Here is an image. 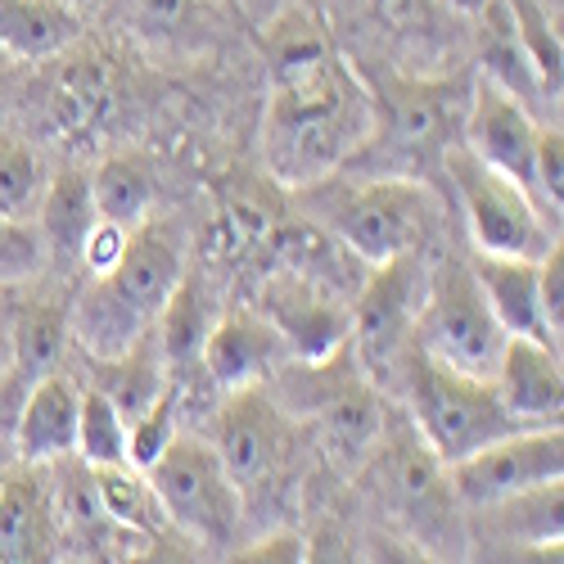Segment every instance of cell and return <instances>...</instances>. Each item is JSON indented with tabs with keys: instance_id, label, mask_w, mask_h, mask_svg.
I'll return each mask as SVG.
<instances>
[{
	"instance_id": "obj_8",
	"label": "cell",
	"mask_w": 564,
	"mask_h": 564,
	"mask_svg": "<svg viewBox=\"0 0 564 564\" xmlns=\"http://www.w3.org/2000/svg\"><path fill=\"white\" fill-rule=\"evenodd\" d=\"M434 221L430 195L411 181H366L325 204V230L366 267L415 253Z\"/></svg>"
},
{
	"instance_id": "obj_15",
	"label": "cell",
	"mask_w": 564,
	"mask_h": 564,
	"mask_svg": "<svg viewBox=\"0 0 564 564\" xmlns=\"http://www.w3.org/2000/svg\"><path fill=\"white\" fill-rule=\"evenodd\" d=\"M497 398L506 402V411L520 420L524 430H542V425H560L564 411V366H560V348L546 339H529V335H506L497 370H492Z\"/></svg>"
},
{
	"instance_id": "obj_23",
	"label": "cell",
	"mask_w": 564,
	"mask_h": 564,
	"mask_svg": "<svg viewBox=\"0 0 564 564\" xmlns=\"http://www.w3.org/2000/svg\"><path fill=\"white\" fill-rule=\"evenodd\" d=\"M90 361H96V389L122 411V420H135L172 384L159 335H145V339H135L131 348H122L113 357H90Z\"/></svg>"
},
{
	"instance_id": "obj_13",
	"label": "cell",
	"mask_w": 564,
	"mask_h": 564,
	"mask_svg": "<svg viewBox=\"0 0 564 564\" xmlns=\"http://www.w3.org/2000/svg\"><path fill=\"white\" fill-rule=\"evenodd\" d=\"M465 150L484 159L488 167L514 176L520 185L533 181V135H538V122L529 113V105L506 90L501 82L492 77H479L469 86V105H465ZM533 195V185H529Z\"/></svg>"
},
{
	"instance_id": "obj_5",
	"label": "cell",
	"mask_w": 564,
	"mask_h": 564,
	"mask_svg": "<svg viewBox=\"0 0 564 564\" xmlns=\"http://www.w3.org/2000/svg\"><path fill=\"white\" fill-rule=\"evenodd\" d=\"M213 447L226 465L230 484L240 488V501L258 506L271 492L285 488L290 469L299 460V430H294L290 411L262 384H245V389L226 393V402L217 411Z\"/></svg>"
},
{
	"instance_id": "obj_11",
	"label": "cell",
	"mask_w": 564,
	"mask_h": 564,
	"mask_svg": "<svg viewBox=\"0 0 564 564\" xmlns=\"http://www.w3.org/2000/svg\"><path fill=\"white\" fill-rule=\"evenodd\" d=\"M415 307H420L415 253H402L393 262L370 267L366 285L352 299V325H348L352 357L370 375H389L393 366H402V357L411 348Z\"/></svg>"
},
{
	"instance_id": "obj_1",
	"label": "cell",
	"mask_w": 564,
	"mask_h": 564,
	"mask_svg": "<svg viewBox=\"0 0 564 564\" xmlns=\"http://www.w3.org/2000/svg\"><path fill=\"white\" fill-rule=\"evenodd\" d=\"M271 82L262 150L275 181L299 185V191L321 185L375 135L380 100L339 55H325L303 73Z\"/></svg>"
},
{
	"instance_id": "obj_30",
	"label": "cell",
	"mask_w": 564,
	"mask_h": 564,
	"mask_svg": "<svg viewBox=\"0 0 564 564\" xmlns=\"http://www.w3.org/2000/svg\"><path fill=\"white\" fill-rule=\"evenodd\" d=\"M267 64H271V77H290V73H303L312 64H321L330 51V41L316 28V19L307 10H285L271 28H267Z\"/></svg>"
},
{
	"instance_id": "obj_36",
	"label": "cell",
	"mask_w": 564,
	"mask_h": 564,
	"mask_svg": "<svg viewBox=\"0 0 564 564\" xmlns=\"http://www.w3.org/2000/svg\"><path fill=\"white\" fill-rule=\"evenodd\" d=\"M538 307H542V325H546L551 344H560V335H564V245H560V235L538 258Z\"/></svg>"
},
{
	"instance_id": "obj_10",
	"label": "cell",
	"mask_w": 564,
	"mask_h": 564,
	"mask_svg": "<svg viewBox=\"0 0 564 564\" xmlns=\"http://www.w3.org/2000/svg\"><path fill=\"white\" fill-rule=\"evenodd\" d=\"M258 312L271 321L280 344H285L303 366L335 357L348 344L352 312H348L344 294L303 275V271L271 267L262 290H258Z\"/></svg>"
},
{
	"instance_id": "obj_20",
	"label": "cell",
	"mask_w": 564,
	"mask_h": 564,
	"mask_svg": "<svg viewBox=\"0 0 564 564\" xmlns=\"http://www.w3.org/2000/svg\"><path fill=\"white\" fill-rule=\"evenodd\" d=\"M469 271H475L479 290H484V299H488V307L506 335H529V339L551 344L546 325H542V307H538V258L479 253V262Z\"/></svg>"
},
{
	"instance_id": "obj_27",
	"label": "cell",
	"mask_w": 564,
	"mask_h": 564,
	"mask_svg": "<svg viewBox=\"0 0 564 564\" xmlns=\"http://www.w3.org/2000/svg\"><path fill=\"white\" fill-rule=\"evenodd\" d=\"M213 307H208V285L199 275L185 271L176 280V290L167 299V307L159 312L154 321V335H159V348H163V361L167 366H185V361H195L208 330H213Z\"/></svg>"
},
{
	"instance_id": "obj_26",
	"label": "cell",
	"mask_w": 564,
	"mask_h": 564,
	"mask_svg": "<svg viewBox=\"0 0 564 564\" xmlns=\"http://www.w3.org/2000/svg\"><path fill=\"white\" fill-rule=\"evenodd\" d=\"M96 469V492H100V510L105 520L118 524V529H131V533H145V538H159L167 529V510L154 492V484L145 479V469L135 465H90Z\"/></svg>"
},
{
	"instance_id": "obj_16",
	"label": "cell",
	"mask_w": 564,
	"mask_h": 564,
	"mask_svg": "<svg viewBox=\"0 0 564 564\" xmlns=\"http://www.w3.org/2000/svg\"><path fill=\"white\" fill-rule=\"evenodd\" d=\"M285 357V344L271 330V321L258 307H230L213 321V330L199 348V361L217 389H245L262 384Z\"/></svg>"
},
{
	"instance_id": "obj_19",
	"label": "cell",
	"mask_w": 564,
	"mask_h": 564,
	"mask_svg": "<svg viewBox=\"0 0 564 564\" xmlns=\"http://www.w3.org/2000/svg\"><path fill=\"white\" fill-rule=\"evenodd\" d=\"M36 208H41V245H45V258H55L64 271L68 267H82L90 230L100 226L96 195H90V172L64 167L41 191Z\"/></svg>"
},
{
	"instance_id": "obj_42",
	"label": "cell",
	"mask_w": 564,
	"mask_h": 564,
	"mask_svg": "<svg viewBox=\"0 0 564 564\" xmlns=\"http://www.w3.org/2000/svg\"><path fill=\"white\" fill-rule=\"evenodd\" d=\"M64 6H73V10H77V6H86V0H64Z\"/></svg>"
},
{
	"instance_id": "obj_9",
	"label": "cell",
	"mask_w": 564,
	"mask_h": 564,
	"mask_svg": "<svg viewBox=\"0 0 564 564\" xmlns=\"http://www.w3.org/2000/svg\"><path fill=\"white\" fill-rule=\"evenodd\" d=\"M443 469H447V484L460 501L488 510V506L510 501L529 488L564 479V434H560V425L514 430Z\"/></svg>"
},
{
	"instance_id": "obj_35",
	"label": "cell",
	"mask_w": 564,
	"mask_h": 564,
	"mask_svg": "<svg viewBox=\"0 0 564 564\" xmlns=\"http://www.w3.org/2000/svg\"><path fill=\"white\" fill-rule=\"evenodd\" d=\"M45 262L41 230H32L19 217H0V285H19V280L36 275Z\"/></svg>"
},
{
	"instance_id": "obj_6",
	"label": "cell",
	"mask_w": 564,
	"mask_h": 564,
	"mask_svg": "<svg viewBox=\"0 0 564 564\" xmlns=\"http://www.w3.org/2000/svg\"><path fill=\"white\" fill-rule=\"evenodd\" d=\"M145 479L154 484L167 510V524L185 529L204 546H230L235 529L245 520V501H240V488L230 484L213 443L176 434L163 447V456L145 469Z\"/></svg>"
},
{
	"instance_id": "obj_31",
	"label": "cell",
	"mask_w": 564,
	"mask_h": 564,
	"mask_svg": "<svg viewBox=\"0 0 564 564\" xmlns=\"http://www.w3.org/2000/svg\"><path fill=\"white\" fill-rule=\"evenodd\" d=\"M77 456L86 465H122L127 460V420L122 411L90 384L77 406Z\"/></svg>"
},
{
	"instance_id": "obj_40",
	"label": "cell",
	"mask_w": 564,
	"mask_h": 564,
	"mask_svg": "<svg viewBox=\"0 0 564 564\" xmlns=\"http://www.w3.org/2000/svg\"><path fill=\"white\" fill-rule=\"evenodd\" d=\"M438 6H447V10H456V14H469V19H484L492 0H438Z\"/></svg>"
},
{
	"instance_id": "obj_25",
	"label": "cell",
	"mask_w": 564,
	"mask_h": 564,
	"mask_svg": "<svg viewBox=\"0 0 564 564\" xmlns=\"http://www.w3.org/2000/svg\"><path fill=\"white\" fill-rule=\"evenodd\" d=\"M68 344V312L59 303H45V299H32L23 303V312L14 316L10 325V375L32 389L41 375H51L59 366V352Z\"/></svg>"
},
{
	"instance_id": "obj_28",
	"label": "cell",
	"mask_w": 564,
	"mask_h": 564,
	"mask_svg": "<svg viewBox=\"0 0 564 564\" xmlns=\"http://www.w3.org/2000/svg\"><path fill=\"white\" fill-rule=\"evenodd\" d=\"M506 6V19H510V32H514V45L533 73V86L542 90L546 100H560V86H564V55H560V32L551 28L546 10L538 0H501Z\"/></svg>"
},
{
	"instance_id": "obj_18",
	"label": "cell",
	"mask_w": 564,
	"mask_h": 564,
	"mask_svg": "<svg viewBox=\"0 0 564 564\" xmlns=\"http://www.w3.org/2000/svg\"><path fill=\"white\" fill-rule=\"evenodd\" d=\"M77 406H82V389L64 375H41V380L28 389L23 406H19V456L51 465L59 456L77 452Z\"/></svg>"
},
{
	"instance_id": "obj_37",
	"label": "cell",
	"mask_w": 564,
	"mask_h": 564,
	"mask_svg": "<svg viewBox=\"0 0 564 564\" xmlns=\"http://www.w3.org/2000/svg\"><path fill=\"white\" fill-rule=\"evenodd\" d=\"M307 555V546H303V538L299 533H271V538H262V542H253V546H245V551H235V560L240 564H262V560H271V564H294V560H303Z\"/></svg>"
},
{
	"instance_id": "obj_24",
	"label": "cell",
	"mask_w": 564,
	"mask_h": 564,
	"mask_svg": "<svg viewBox=\"0 0 564 564\" xmlns=\"http://www.w3.org/2000/svg\"><path fill=\"white\" fill-rule=\"evenodd\" d=\"M90 195H96V213L109 226H140L154 208L159 195V172L145 154H113L90 172Z\"/></svg>"
},
{
	"instance_id": "obj_12",
	"label": "cell",
	"mask_w": 564,
	"mask_h": 564,
	"mask_svg": "<svg viewBox=\"0 0 564 564\" xmlns=\"http://www.w3.org/2000/svg\"><path fill=\"white\" fill-rule=\"evenodd\" d=\"M325 380L312 398V420H316V434L325 443V452L335 456V465L344 469H361L375 447H380L384 434V406L380 393H375L361 370L352 366V344H344L335 357L321 361Z\"/></svg>"
},
{
	"instance_id": "obj_17",
	"label": "cell",
	"mask_w": 564,
	"mask_h": 564,
	"mask_svg": "<svg viewBox=\"0 0 564 564\" xmlns=\"http://www.w3.org/2000/svg\"><path fill=\"white\" fill-rule=\"evenodd\" d=\"M456 82H393L384 90V122L402 150H447L452 122H465L469 90L456 96Z\"/></svg>"
},
{
	"instance_id": "obj_3",
	"label": "cell",
	"mask_w": 564,
	"mask_h": 564,
	"mask_svg": "<svg viewBox=\"0 0 564 564\" xmlns=\"http://www.w3.org/2000/svg\"><path fill=\"white\" fill-rule=\"evenodd\" d=\"M402 370H406V398H411V420L420 430V443L443 465L488 447L492 438L524 430L497 398L492 380L452 370V366L434 361L430 352H420L415 344L406 348Z\"/></svg>"
},
{
	"instance_id": "obj_21",
	"label": "cell",
	"mask_w": 564,
	"mask_h": 564,
	"mask_svg": "<svg viewBox=\"0 0 564 564\" xmlns=\"http://www.w3.org/2000/svg\"><path fill=\"white\" fill-rule=\"evenodd\" d=\"M82 19L64 0H0V55L55 59L77 45Z\"/></svg>"
},
{
	"instance_id": "obj_41",
	"label": "cell",
	"mask_w": 564,
	"mask_h": 564,
	"mask_svg": "<svg viewBox=\"0 0 564 564\" xmlns=\"http://www.w3.org/2000/svg\"><path fill=\"white\" fill-rule=\"evenodd\" d=\"M6 370H10V330L0 321V380H6Z\"/></svg>"
},
{
	"instance_id": "obj_32",
	"label": "cell",
	"mask_w": 564,
	"mask_h": 564,
	"mask_svg": "<svg viewBox=\"0 0 564 564\" xmlns=\"http://www.w3.org/2000/svg\"><path fill=\"white\" fill-rule=\"evenodd\" d=\"M41 199V163L32 145L0 131V217H28Z\"/></svg>"
},
{
	"instance_id": "obj_2",
	"label": "cell",
	"mask_w": 564,
	"mask_h": 564,
	"mask_svg": "<svg viewBox=\"0 0 564 564\" xmlns=\"http://www.w3.org/2000/svg\"><path fill=\"white\" fill-rule=\"evenodd\" d=\"M181 275H185L181 230L172 221L145 217L127 230L122 253L100 275H90L68 330L90 357H113L135 339L154 335V321L167 307Z\"/></svg>"
},
{
	"instance_id": "obj_39",
	"label": "cell",
	"mask_w": 564,
	"mask_h": 564,
	"mask_svg": "<svg viewBox=\"0 0 564 564\" xmlns=\"http://www.w3.org/2000/svg\"><path fill=\"white\" fill-rule=\"evenodd\" d=\"M140 19H150L154 28H181L199 14V0H131Z\"/></svg>"
},
{
	"instance_id": "obj_29",
	"label": "cell",
	"mask_w": 564,
	"mask_h": 564,
	"mask_svg": "<svg viewBox=\"0 0 564 564\" xmlns=\"http://www.w3.org/2000/svg\"><path fill=\"white\" fill-rule=\"evenodd\" d=\"M271 213L258 204V199H245V195H230L221 199L213 226H208V258L217 262H240L249 258L253 249L267 245V235H271Z\"/></svg>"
},
{
	"instance_id": "obj_14",
	"label": "cell",
	"mask_w": 564,
	"mask_h": 564,
	"mask_svg": "<svg viewBox=\"0 0 564 564\" xmlns=\"http://www.w3.org/2000/svg\"><path fill=\"white\" fill-rule=\"evenodd\" d=\"M55 555V475L51 465L23 460L0 465V560H51Z\"/></svg>"
},
{
	"instance_id": "obj_7",
	"label": "cell",
	"mask_w": 564,
	"mask_h": 564,
	"mask_svg": "<svg viewBox=\"0 0 564 564\" xmlns=\"http://www.w3.org/2000/svg\"><path fill=\"white\" fill-rule=\"evenodd\" d=\"M443 167L452 191L460 195L469 235H475L479 253H501V258H542L551 249V230L538 213V199L529 195V185L514 176L488 167L469 150L447 145Z\"/></svg>"
},
{
	"instance_id": "obj_33",
	"label": "cell",
	"mask_w": 564,
	"mask_h": 564,
	"mask_svg": "<svg viewBox=\"0 0 564 564\" xmlns=\"http://www.w3.org/2000/svg\"><path fill=\"white\" fill-rule=\"evenodd\" d=\"M176 411H181V398H176V384H167L135 420H127V465L150 469L163 456V447L176 438Z\"/></svg>"
},
{
	"instance_id": "obj_22",
	"label": "cell",
	"mask_w": 564,
	"mask_h": 564,
	"mask_svg": "<svg viewBox=\"0 0 564 564\" xmlns=\"http://www.w3.org/2000/svg\"><path fill=\"white\" fill-rule=\"evenodd\" d=\"M59 59V73H55V96H51V109L59 118V127L68 135H86L96 127L113 100V77H109V64L82 45V51H68L55 55Z\"/></svg>"
},
{
	"instance_id": "obj_34",
	"label": "cell",
	"mask_w": 564,
	"mask_h": 564,
	"mask_svg": "<svg viewBox=\"0 0 564 564\" xmlns=\"http://www.w3.org/2000/svg\"><path fill=\"white\" fill-rule=\"evenodd\" d=\"M533 199L560 213L564 204V131L560 122H538L533 135Z\"/></svg>"
},
{
	"instance_id": "obj_38",
	"label": "cell",
	"mask_w": 564,
	"mask_h": 564,
	"mask_svg": "<svg viewBox=\"0 0 564 564\" xmlns=\"http://www.w3.org/2000/svg\"><path fill=\"white\" fill-rule=\"evenodd\" d=\"M375 14H380L389 28L398 32H420L430 23V10H434V0H370Z\"/></svg>"
},
{
	"instance_id": "obj_4",
	"label": "cell",
	"mask_w": 564,
	"mask_h": 564,
	"mask_svg": "<svg viewBox=\"0 0 564 564\" xmlns=\"http://www.w3.org/2000/svg\"><path fill=\"white\" fill-rule=\"evenodd\" d=\"M411 344L420 352H430L434 361L492 380L506 330L497 325L475 271L465 262L447 258L430 271L425 290H420V307H415V325H411Z\"/></svg>"
}]
</instances>
